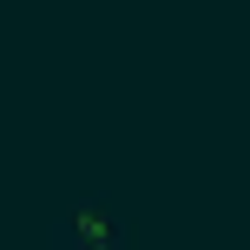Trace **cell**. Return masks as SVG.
<instances>
[{
    "mask_svg": "<svg viewBox=\"0 0 250 250\" xmlns=\"http://www.w3.org/2000/svg\"><path fill=\"white\" fill-rule=\"evenodd\" d=\"M132 244H138L132 217H125L112 198H99V191L79 198V204H66L46 224V250H132Z\"/></svg>",
    "mask_w": 250,
    "mask_h": 250,
    "instance_id": "obj_1",
    "label": "cell"
}]
</instances>
